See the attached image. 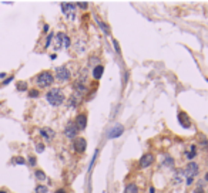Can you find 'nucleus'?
I'll use <instances>...</instances> for the list:
<instances>
[{"label":"nucleus","mask_w":208,"mask_h":193,"mask_svg":"<svg viewBox=\"0 0 208 193\" xmlns=\"http://www.w3.org/2000/svg\"><path fill=\"white\" fill-rule=\"evenodd\" d=\"M29 96H30V98H36V96H39V91H37V90H31L30 92H29Z\"/></svg>","instance_id":"obj_26"},{"label":"nucleus","mask_w":208,"mask_h":193,"mask_svg":"<svg viewBox=\"0 0 208 193\" xmlns=\"http://www.w3.org/2000/svg\"><path fill=\"white\" fill-rule=\"evenodd\" d=\"M123 132H124V127H123V125H118V123H117V125H114V127L108 131L107 138H110V139H113V138H117V137H120V135H123Z\"/></svg>","instance_id":"obj_9"},{"label":"nucleus","mask_w":208,"mask_h":193,"mask_svg":"<svg viewBox=\"0 0 208 193\" xmlns=\"http://www.w3.org/2000/svg\"><path fill=\"white\" fill-rule=\"evenodd\" d=\"M78 6H81V9H87V6H88V4L87 3H83V2H78Z\"/></svg>","instance_id":"obj_29"},{"label":"nucleus","mask_w":208,"mask_h":193,"mask_svg":"<svg viewBox=\"0 0 208 193\" xmlns=\"http://www.w3.org/2000/svg\"><path fill=\"white\" fill-rule=\"evenodd\" d=\"M12 80H13V77H9V78H7V80H4V83H3V84H9V83H10Z\"/></svg>","instance_id":"obj_33"},{"label":"nucleus","mask_w":208,"mask_h":193,"mask_svg":"<svg viewBox=\"0 0 208 193\" xmlns=\"http://www.w3.org/2000/svg\"><path fill=\"white\" fill-rule=\"evenodd\" d=\"M0 193H6V192H3V190H0Z\"/></svg>","instance_id":"obj_38"},{"label":"nucleus","mask_w":208,"mask_h":193,"mask_svg":"<svg viewBox=\"0 0 208 193\" xmlns=\"http://www.w3.org/2000/svg\"><path fill=\"white\" fill-rule=\"evenodd\" d=\"M77 132H78V129H77V127L74 125V122H69L67 123V127L64 128V135L69 138V139H76V137H77Z\"/></svg>","instance_id":"obj_6"},{"label":"nucleus","mask_w":208,"mask_h":193,"mask_svg":"<svg viewBox=\"0 0 208 193\" xmlns=\"http://www.w3.org/2000/svg\"><path fill=\"white\" fill-rule=\"evenodd\" d=\"M56 193H66V190H63V189H59Z\"/></svg>","instance_id":"obj_35"},{"label":"nucleus","mask_w":208,"mask_h":193,"mask_svg":"<svg viewBox=\"0 0 208 193\" xmlns=\"http://www.w3.org/2000/svg\"><path fill=\"white\" fill-rule=\"evenodd\" d=\"M178 119H180V123H181L184 128H190V127H191V122H190V118H188L187 114H184V112L178 114Z\"/></svg>","instance_id":"obj_12"},{"label":"nucleus","mask_w":208,"mask_h":193,"mask_svg":"<svg viewBox=\"0 0 208 193\" xmlns=\"http://www.w3.org/2000/svg\"><path fill=\"white\" fill-rule=\"evenodd\" d=\"M13 162H14V163H17V165H24V162H26V160H24L23 158L19 156V158H14Z\"/></svg>","instance_id":"obj_25"},{"label":"nucleus","mask_w":208,"mask_h":193,"mask_svg":"<svg viewBox=\"0 0 208 193\" xmlns=\"http://www.w3.org/2000/svg\"><path fill=\"white\" fill-rule=\"evenodd\" d=\"M51 40H53V34L50 33V36L47 37V43H46V47H49V46H50V44H51Z\"/></svg>","instance_id":"obj_28"},{"label":"nucleus","mask_w":208,"mask_h":193,"mask_svg":"<svg viewBox=\"0 0 208 193\" xmlns=\"http://www.w3.org/2000/svg\"><path fill=\"white\" fill-rule=\"evenodd\" d=\"M185 177L184 175V170H177V173L174 175V179H173V182L175 183V185H178V183H181L182 179Z\"/></svg>","instance_id":"obj_14"},{"label":"nucleus","mask_w":208,"mask_h":193,"mask_svg":"<svg viewBox=\"0 0 208 193\" xmlns=\"http://www.w3.org/2000/svg\"><path fill=\"white\" fill-rule=\"evenodd\" d=\"M124 193H138V187L135 183H128L127 186H125V190Z\"/></svg>","instance_id":"obj_16"},{"label":"nucleus","mask_w":208,"mask_h":193,"mask_svg":"<svg viewBox=\"0 0 208 193\" xmlns=\"http://www.w3.org/2000/svg\"><path fill=\"white\" fill-rule=\"evenodd\" d=\"M17 90H19V91H26L27 90L26 83H19V84H17Z\"/></svg>","instance_id":"obj_24"},{"label":"nucleus","mask_w":208,"mask_h":193,"mask_svg":"<svg viewBox=\"0 0 208 193\" xmlns=\"http://www.w3.org/2000/svg\"><path fill=\"white\" fill-rule=\"evenodd\" d=\"M192 180H194L192 177H188V179H187V185H191V183H192Z\"/></svg>","instance_id":"obj_34"},{"label":"nucleus","mask_w":208,"mask_h":193,"mask_svg":"<svg viewBox=\"0 0 208 193\" xmlns=\"http://www.w3.org/2000/svg\"><path fill=\"white\" fill-rule=\"evenodd\" d=\"M74 125L77 127L78 131L86 129V127H87V115L86 114H78L76 119H74Z\"/></svg>","instance_id":"obj_7"},{"label":"nucleus","mask_w":208,"mask_h":193,"mask_svg":"<svg viewBox=\"0 0 208 193\" xmlns=\"http://www.w3.org/2000/svg\"><path fill=\"white\" fill-rule=\"evenodd\" d=\"M195 155H197V152H195V145H192V146H191V150H190V152H185V156H187L188 159H192Z\"/></svg>","instance_id":"obj_18"},{"label":"nucleus","mask_w":208,"mask_h":193,"mask_svg":"<svg viewBox=\"0 0 208 193\" xmlns=\"http://www.w3.org/2000/svg\"><path fill=\"white\" fill-rule=\"evenodd\" d=\"M61 46H63V33H59L56 36V44H54V47H56V50H59Z\"/></svg>","instance_id":"obj_17"},{"label":"nucleus","mask_w":208,"mask_h":193,"mask_svg":"<svg viewBox=\"0 0 208 193\" xmlns=\"http://www.w3.org/2000/svg\"><path fill=\"white\" fill-rule=\"evenodd\" d=\"M36 150H37V152H43V150H44V145H41V143H37V145H36Z\"/></svg>","instance_id":"obj_27"},{"label":"nucleus","mask_w":208,"mask_h":193,"mask_svg":"<svg viewBox=\"0 0 208 193\" xmlns=\"http://www.w3.org/2000/svg\"><path fill=\"white\" fill-rule=\"evenodd\" d=\"M71 41H70V37L66 36V34H63V46L64 47H70Z\"/></svg>","instance_id":"obj_21"},{"label":"nucleus","mask_w":208,"mask_h":193,"mask_svg":"<svg viewBox=\"0 0 208 193\" xmlns=\"http://www.w3.org/2000/svg\"><path fill=\"white\" fill-rule=\"evenodd\" d=\"M70 77H71V73L69 71L67 67H57L56 68V78H57L59 81H61V83H66V81L70 80Z\"/></svg>","instance_id":"obj_3"},{"label":"nucleus","mask_w":208,"mask_h":193,"mask_svg":"<svg viewBox=\"0 0 208 193\" xmlns=\"http://www.w3.org/2000/svg\"><path fill=\"white\" fill-rule=\"evenodd\" d=\"M34 175H36V177L39 180H44V179H46V173H44L43 170H36V172H34Z\"/></svg>","instance_id":"obj_19"},{"label":"nucleus","mask_w":208,"mask_h":193,"mask_svg":"<svg viewBox=\"0 0 208 193\" xmlns=\"http://www.w3.org/2000/svg\"><path fill=\"white\" fill-rule=\"evenodd\" d=\"M154 162V156L151 155V153H145V155H143L140 159V168H143V169H145V168L151 166V163Z\"/></svg>","instance_id":"obj_10"},{"label":"nucleus","mask_w":208,"mask_h":193,"mask_svg":"<svg viewBox=\"0 0 208 193\" xmlns=\"http://www.w3.org/2000/svg\"><path fill=\"white\" fill-rule=\"evenodd\" d=\"M173 163H174V160H173L170 156H167V155H165V160L163 162V165H164V166H168V168H170V166H173Z\"/></svg>","instance_id":"obj_20"},{"label":"nucleus","mask_w":208,"mask_h":193,"mask_svg":"<svg viewBox=\"0 0 208 193\" xmlns=\"http://www.w3.org/2000/svg\"><path fill=\"white\" fill-rule=\"evenodd\" d=\"M150 193H155V189H154V187H151V189H150Z\"/></svg>","instance_id":"obj_36"},{"label":"nucleus","mask_w":208,"mask_h":193,"mask_svg":"<svg viewBox=\"0 0 208 193\" xmlns=\"http://www.w3.org/2000/svg\"><path fill=\"white\" fill-rule=\"evenodd\" d=\"M46 100L50 105H54V107H59L64 102L66 96H64V92L60 90V88H51L49 92L46 94Z\"/></svg>","instance_id":"obj_1"},{"label":"nucleus","mask_w":208,"mask_h":193,"mask_svg":"<svg viewBox=\"0 0 208 193\" xmlns=\"http://www.w3.org/2000/svg\"><path fill=\"white\" fill-rule=\"evenodd\" d=\"M29 162H30V165H31V166H33L34 163H36V159H34L33 156H30V158H29Z\"/></svg>","instance_id":"obj_31"},{"label":"nucleus","mask_w":208,"mask_h":193,"mask_svg":"<svg viewBox=\"0 0 208 193\" xmlns=\"http://www.w3.org/2000/svg\"><path fill=\"white\" fill-rule=\"evenodd\" d=\"M96 20L98 21V24H100V26H101V29H103V31H104V33H106V34H108V33H110V31H108V27H106V24H104L103 21H100V20H98V19H96Z\"/></svg>","instance_id":"obj_23"},{"label":"nucleus","mask_w":208,"mask_h":193,"mask_svg":"<svg viewBox=\"0 0 208 193\" xmlns=\"http://www.w3.org/2000/svg\"><path fill=\"white\" fill-rule=\"evenodd\" d=\"M40 135L43 138H46L47 141H50V139H53V138H54L56 133H54V131L51 129V128H43V129H40Z\"/></svg>","instance_id":"obj_11"},{"label":"nucleus","mask_w":208,"mask_h":193,"mask_svg":"<svg viewBox=\"0 0 208 193\" xmlns=\"http://www.w3.org/2000/svg\"><path fill=\"white\" fill-rule=\"evenodd\" d=\"M73 148L76 152L81 153L86 150V148H87V141L84 139V138H76L73 142Z\"/></svg>","instance_id":"obj_8"},{"label":"nucleus","mask_w":208,"mask_h":193,"mask_svg":"<svg viewBox=\"0 0 208 193\" xmlns=\"http://www.w3.org/2000/svg\"><path fill=\"white\" fill-rule=\"evenodd\" d=\"M113 44H114V47H116V51H117V53H120V47H118V44H117V41H113Z\"/></svg>","instance_id":"obj_30"},{"label":"nucleus","mask_w":208,"mask_h":193,"mask_svg":"<svg viewBox=\"0 0 208 193\" xmlns=\"http://www.w3.org/2000/svg\"><path fill=\"white\" fill-rule=\"evenodd\" d=\"M198 172H200V168H198V165L195 162H190L184 169L185 177H192V179H194V176L198 175Z\"/></svg>","instance_id":"obj_5"},{"label":"nucleus","mask_w":208,"mask_h":193,"mask_svg":"<svg viewBox=\"0 0 208 193\" xmlns=\"http://www.w3.org/2000/svg\"><path fill=\"white\" fill-rule=\"evenodd\" d=\"M103 73H104V67L98 64V65L94 67V70H93V77L96 78V80H100L101 75H103Z\"/></svg>","instance_id":"obj_13"},{"label":"nucleus","mask_w":208,"mask_h":193,"mask_svg":"<svg viewBox=\"0 0 208 193\" xmlns=\"http://www.w3.org/2000/svg\"><path fill=\"white\" fill-rule=\"evenodd\" d=\"M53 81H54V77H53V74H51L50 71H43V73H40L39 75H37V78H36L37 85L43 87V88L50 87L51 84H53Z\"/></svg>","instance_id":"obj_2"},{"label":"nucleus","mask_w":208,"mask_h":193,"mask_svg":"<svg viewBox=\"0 0 208 193\" xmlns=\"http://www.w3.org/2000/svg\"><path fill=\"white\" fill-rule=\"evenodd\" d=\"M198 139H200V146L202 148V149H207L208 148V139H207V137H205V135H202V133H200V135H198Z\"/></svg>","instance_id":"obj_15"},{"label":"nucleus","mask_w":208,"mask_h":193,"mask_svg":"<svg viewBox=\"0 0 208 193\" xmlns=\"http://www.w3.org/2000/svg\"><path fill=\"white\" fill-rule=\"evenodd\" d=\"M76 6L74 3H61V11L67 16L69 20H73L76 16Z\"/></svg>","instance_id":"obj_4"},{"label":"nucleus","mask_w":208,"mask_h":193,"mask_svg":"<svg viewBox=\"0 0 208 193\" xmlns=\"http://www.w3.org/2000/svg\"><path fill=\"white\" fill-rule=\"evenodd\" d=\"M194 193H204V190H202V187H198V189L194 190Z\"/></svg>","instance_id":"obj_32"},{"label":"nucleus","mask_w":208,"mask_h":193,"mask_svg":"<svg viewBox=\"0 0 208 193\" xmlns=\"http://www.w3.org/2000/svg\"><path fill=\"white\" fill-rule=\"evenodd\" d=\"M205 182H208V172L205 173Z\"/></svg>","instance_id":"obj_37"},{"label":"nucleus","mask_w":208,"mask_h":193,"mask_svg":"<svg viewBox=\"0 0 208 193\" xmlns=\"http://www.w3.org/2000/svg\"><path fill=\"white\" fill-rule=\"evenodd\" d=\"M36 193H47V187L46 186H37L36 187Z\"/></svg>","instance_id":"obj_22"}]
</instances>
